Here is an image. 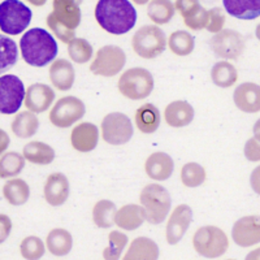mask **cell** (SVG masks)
<instances>
[{
    "instance_id": "1",
    "label": "cell",
    "mask_w": 260,
    "mask_h": 260,
    "mask_svg": "<svg viewBox=\"0 0 260 260\" xmlns=\"http://www.w3.org/2000/svg\"><path fill=\"white\" fill-rule=\"evenodd\" d=\"M95 18L107 32L122 36L136 25L137 11L129 0H99L95 7Z\"/></svg>"
},
{
    "instance_id": "2",
    "label": "cell",
    "mask_w": 260,
    "mask_h": 260,
    "mask_svg": "<svg viewBox=\"0 0 260 260\" xmlns=\"http://www.w3.org/2000/svg\"><path fill=\"white\" fill-rule=\"evenodd\" d=\"M20 48L25 62L38 68L53 61L59 52L55 38L41 27L27 30L21 38Z\"/></svg>"
},
{
    "instance_id": "3",
    "label": "cell",
    "mask_w": 260,
    "mask_h": 260,
    "mask_svg": "<svg viewBox=\"0 0 260 260\" xmlns=\"http://www.w3.org/2000/svg\"><path fill=\"white\" fill-rule=\"evenodd\" d=\"M81 3L82 0H53V11L48 15L47 25L62 43H69L80 26Z\"/></svg>"
},
{
    "instance_id": "4",
    "label": "cell",
    "mask_w": 260,
    "mask_h": 260,
    "mask_svg": "<svg viewBox=\"0 0 260 260\" xmlns=\"http://www.w3.org/2000/svg\"><path fill=\"white\" fill-rule=\"evenodd\" d=\"M139 201L145 208L146 220L150 224H161L168 216L172 199L168 190L159 183H150L141 191Z\"/></svg>"
},
{
    "instance_id": "5",
    "label": "cell",
    "mask_w": 260,
    "mask_h": 260,
    "mask_svg": "<svg viewBox=\"0 0 260 260\" xmlns=\"http://www.w3.org/2000/svg\"><path fill=\"white\" fill-rule=\"evenodd\" d=\"M192 246L201 256L216 259L226 252L229 240L224 231L213 225L199 228L192 237Z\"/></svg>"
},
{
    "instance_id": "6",
    "label": "cell",
    "mask_w": 260,
    "mask_h": 260,
    "mask_svg": "<svg viewBox=\"0 0 260 260\" xmlns=\"http://www.w3.org/2000/svg\"><path fill=\"white\" fill-rule=\"evenodd\" d=\"M166 34L155 25L139 27L132 38V48L142 59H155L166 51Z\"/></svg>"
},
{
    "instance_id": "7",
    "label": "cell",
    "mask_w": 260,
    "mask_h": 260,
    "mask_svg": "<svg viewBox=\"0 0 260 260\" xmlns=\"http://www.w3.org/2000/svg\"><path fill=\"white\" fill-rule=\"evenodd\" d=\"M117 87L130 101H142L154 90V77L145 68H130L122 73Z\"/></svg>"
},
{
    "instance_id": "8",
    "label": "cell",
    "mask_w": 260,
    "mask_h": 260,
    "mask_svg": "<svg viewBox=\"0 0 260 260\" xmlns=\"http://www.w3.org/2000/svg\"><path fill=\"white\" fill-rule=\"evenodd\" d=\"M32 13L20 0H4L0 3V30L8 36H18L29 26Z\"/></svg>"
},
{
    "instance_id": "9",
    "label": "cell",
    "mask_w": 260,
    "mask_h": 260,
    "mask_svg": "<svg viewBox=\"0 0 260 260\" xmlns=\"http://www.w3.org/2000/svg\"><path fill=\"white\" fill-rule=\"evenodd\" d=\"M126 55L118 46H104L96 51L90 71L95 76L113 77L124 69Z\"/></svg>"
},
{
    "instance_id": "10",
    "label": "cell",
    "mask_w": 260,
    "mask_h": 260,
    "mask_svg": "<svg viewBox=\"0 0 260 260\" xmlns=\"http://www.w3.org/2000/svg\"><path fill=\"white\" fill-rule=\"evenodd\" d=\"M86 107L81 99L76 96L60 98L50 111V121L60 129L72 126L85 116Z\"/></svg>"
},
{
    "instance_id": "11",
    "label": "cell",
    "mask_w": 260,
    "mask_h": 260,
    "mask_svg": "<svg viewBox=\"0 0 260 260\" xmlns=\"http://www.w3.org/2000/svg\"><path fill=\"white\" fill-rule=\"evenodd\" d=\"M102 137L107 143L113 146L125 145L133 137V124L121 112L108 113L102 121Z\"/></svg>"
},
{
    "instance_id": "12",
    "label": "cell",
    "mask_w": 260,
    "mask_h": 260,
    "mask_svg": "<svg viewBox=\"0 0 260 260\" xmlns=\"http://www.w3.org/2000/svg\"><path fill=\"white\" fill-rule=\"evenodd\" d=\"M26 90L17 76L6 74L0 77V113L12 115L21 108Z\"/></svg>"
},
{
    "instance_id": "13",
    "label": "cell",
    "mask_w": 260,
    "mask_h": 260,
    "mask_svg": "<svg viewBox=\"0 0 260 260\" xmlns=\"http://www.w3.org/2000/svg\"><path fill=\"white\" fill-rule=\"evenodd\" d=\"M210 43L213 52L221 59L237 60L242 55L246 47L242 34L231 29L216 32V36L211 39Z\"/></svg>"
},
{
    "instance_id": "14",
    "label": "cell",
    "mask_w": 260,
    "mask_h": 260,
    "mask_svg": "<svg viewBox=\"0 0 260 260\" xmlns=\"http://www.w3.org/2000/svg\"><path fill=\"white\" fill-rule=\"evenodd\" d=\"M232 238L241 247L260 243V216L248 215L237 220L232 229Z\"/></svg>"
},
{
    "instance_id": "15",
    "label": "cell",
    "mask_w": 260,
    "mask_h": 260,
    "mask_svg": "<svg viewBox=\"0 0 260 260\" xmlns=\"http://www.w3.org/2000/svg\"><path fill=\"white\" fill-rule=\"evenodd\" d=\"M192 221V210L187 204H180L172 212L166 229L167 242L177 245L185 236Z\"/></svg>"
},
{
    "instance_id": "16",
    "label": "cell",
    "mask_w": 260,
    "mask_h": 260,
    "mask_svg": "<svg viewBox=\"0 0 260 260\" xmlns=\"http://www.w3.org/2000/svg\"><path fill=\"white\" fill-rule=\"evenodd\" d=\"M55 101V91L46 83L30 85L25 94V107L34 113L47 111Z\"/></svg>"
},
{
    "instance_id": "17",
    "label": "cell",
    "mask_w": 260,
    "mask_h": 260,
    "mask_svg": "<svg viewBox=\"0 0 260 260\" xmlns=\"http://www.w3.org/2000/svg\"><path fill=\"white\" fill-rule=\"evenodd\" d=\"M176 8L183 17V22L191 30L206 29L208 11L201 6L198 0H177Z\"/></svg>"
},
{
    "instance_id": "18",
    "label": "cell",
    "mask_w": 260,
    "mask_h": 260,
    "mask_svg": "<svg viewBox=\"0 0 260 260\" xmlns=\"http://www.w3.org/2000/svg\"><path fill=\"white\" fill-rule=\"evenodd\" d=\"M45 199L52 207H59L67 202L69 197V181L65 175L56 172L47 177L43 187Z\"/></svg>"
},
{
    "instance_id": "19",
    "label": "cell",
    "mask_w": 260,
    "mask_h": 260,
    "mask_svg": "<svg viewBox=\"0 0 260 260\" xmlns=\"http://www.w3.org/2000/svg\"><path fill=\"white\" fill-rule=\"evenodd\" d=\"M99 130L92 122H81L72 130V147L78 152H90L98 146Z\"/></svg>"
},
{
    "instance_id": "20",
    "label": "cell",
    "mask_w": 260,
    "mask_h": 260,
    "mask_svg": "<svg viewBox=\"0 0 260 260\" xmlns=\"http://www.w3.org/2000/svg\"><path fill=\"white\" fill-rule=\"evenodd\" d=\"M234 103L237 108L246 113L260 112V86L245 82L234 90Z\"/></svg>"
},
{
    "instance_id": "21",
    "label": "cell",
    "mask_w": 260,
    "mask_h": 260,
    "mask_svg": "<svg viewBox=\"0 0 260 260\" xmlns=\"http://www.w3.org/2000/svg\"><path fill=\"white\" fill-rule=\"evenodd\" d=\"M50 81L53 87L59 91H68L73 87L76 72L71 61L65 59H56L51 64L48 71Z\"/></svg>"
},
{
    "instance_id": "22",
    "label": "cell",
    "mask_w": 260,
    "mask_h": 260,
    "mask_svg": "<svg viewBox=\"0 0 260 260\" xmlns=\"http://www.w3.org/2000/svg\"><path fill=\"white\" fill-rule=\"evenodd\" d=\"M175 162L166 152H154L147 157L145 162V171L151 180L166 181L173 173Z\"/></svg>"
},
{
    "instance_id": "23",
    "label": "cell",
    "mask_w": 260,
    "mask_h": 260,
    "mask_svg": "<svg viewBox=\"0 0 260 260\" xmlns=\"http://www.w3.org/2000/svg\"><path fill=\"white\" fill-rule=\"evenodd\" d=\"M164 120L172 127H183L194 120V108L185 101H175L164 110Z\"/></svg>"
},
{
    "instance_id": "24",
    "label": "cell",
    "mask_w": 260,
    "mask_h": 260,
    "mask_svg": "<svg viewBox=\"0 0 260 260\" xmlns=\"http://www.w3.org/2000/svg\"><path fill=\"white\" fill-rule=\"evenodd\" d=\"M145 208L138 204H125L116 211L115 224L124 231H136L145 222Z\"/></svg>"
},
{
    "instance_id": "25",
    "label": "cell",
    "mask_w": 260,
    "mask_h": 260,
    "mask_svg": "<svg viewBox=\"0 0 260 260\" xmlns=\"http://www.w3.org/2000/svg\"><path fill=\"white\" fill-rule=\"evenodd\" d=\"M222 6L232 17L255 20L260 16V0H222Z\"/></svg>"
},
{
    "instance_id": "26",
    "label": "cell",
    "mask_w": 260,
    "mask_h": 260,
    "mask_svg": "<svg viewBox=\"0 0 260 260\" xmlns=\"http://www.w3.org/2000/svg\"><path fill=\"white\" fill-rule=\"evenodd\" d=\"M159 257V247L147 237H138L130 243L125 260H155Z\"/></svg>"
},
{
    "instance_id": "27",
    "label": "cell",
    "mask_w": 260,
    "mask_h": 260,
    "mask_svg": "<svg viewBox=\"0 0 260 260\" xmlns=\"http://www.w3.org/2000/svg\"><path fill=\"white\" fill-rule=\"evenodd\" d=\"M137 127L142 133L152 134L157 130L160 125V112L154 104L146 103L137 110L134 117Z\"/></svg>"
},
{
    "instance_id": "28",
    "label": "cell",
    "mask_w": 260,
    "mask_h": 260,
    "mask_svg": "<svg viewBox=\"0 0 260 260\" xmlns=\"http://www.w3.org/2000/svg\"><path fill=\"white\" fill-rule=\"evenodd\" d=\"M46 246L48 251L55 256H65L71 252L73 247V237L68 231L62 228H56L48 233Z\"/></svg>"
},
{
    "instance_id": "29",
    "label": "cell",
    "mask_w": 260,
    "mask_h": 260,
    "mask_svg": "<svg viewBox=\"0 0 260 260\" xmlns=\"http://www.w3.org/2000/svg\"><path fill=\"white\" fill-rule=\"evenodd\" d=\"M22 155L27 161L38 166H47L55 160V150L47 143L39 141H32L25 145Z\"/></svg>"
},
{
    "instance_id": "30",
    "label": "cell",
    "mask_w": 260,
    "mask_h": 260,
    "mask_svg": "<svg viewBox=\"0 0 260 260\" xmlns=\"http://www.w3.org/2000/svg\"><path fill=\"white\" fill-rule=\"evenodd\" d=\"M11 127H12L13 134L18 138H30L38 132L39 120L34 112L24 111L13 118Z\"/></svg>"
},
{
    "instance_id": "31",
    "label": "cell",
    "mask_w": 260,
    "mask_h": 260,
    "mask_svg": "<svg viewBox=\"0 0 260 260\" xmlns=\"http://www.w3.org/2000/svg\"><path fill=\"white\" fill-rule=\"evenodd\" d=\"M3 195L6 201L12 206H22L30 197V187L26 181L21 178L9 180L4 183Z\"/></svg>"
},
{
    "instance_id": "32",
    "label": "cell",
    "mask_w": 260,
    "mask_h": 260,
    "mask_svg": "<svg viewBox=\"0 0 260 260\" xmlns=\"http://www.w3.org/2000/svg\"><path fill=\"white\" fill-rule=\"evenodd\" d=\"M211 78L216 86L226 89L237 82L238 72H237L236 67L229 61H219L213 65L212 71H211Z\"/></svg>"
},
{
    "instance_id": "33",
    "label": "cell",
    "mask_w": 260,
    "mask_h": 260,
    "mask_svg": "<svg viewBox=\"0 0 260 260\" xmlns=\"http://www.w3.org/2000/svg\"><path fill=\"white\" fill-rule=\"evenodd\" d=\"M116 204L111 201L96 202V204L92 208V221L98 228L107 229L115 224V215H116Z\"/></svg>"
},
{
    "instance_id": "34",
    "label": "cell",
    "mask_w": 260,
    "mask_h": 260,
    "mask_svg": "<svg viewBox=\"0 0 260 260\" xmlns=\"http://www.w3.org/2000/svg\"><path fill=\"white\" fill-rule=\"evenodd\" d=\"M24 155L16 151L6 152L0 156V178H11L20 175L25 167Z\"/></svg>"
},
{
    "instance_id": "35",
    "label": "cell",
    "mask_w": 260,
    "mask_h": 260,
    "mask_svg": "<svg viewBox=\"0 0 260 260\" xmlns=\"http://www.w3.org/2000/svg\"><path fill=\"white\" fill-rule=\"evenodd\" d=\"M168 46L169 50L177 56H187L194 51V37L185 30H177L169 36Z\"/></svg>"
},
{
    "instance_id": "36",
    "label": "cell",
    "mask_w": 260,
    "mask_h": 260,
    "mask_svg": "<svg viewBox=\"0 0 260 260\" xmlns=\"http://www.w3.org/2000/svg\"><path fill=\"white\" fill-rule=\"evenodd\" d=\"M147 15L156 25L168 24L175 16V6L171 0H152L148 4Z\"/></svg>"
},
{
    "instance_id": "37",
    "label": "cell",
    "mask_w": 260,
    "mask_h": 260,
    "mask_svg": "<svg viewBox=\"0 0 260 260\" xmlns=\"http://www.w3.org/2000/svg\"><path fill=\"white\" fill-rule=\"evenodd\" d=\"M18 59L17 45L13 39L0 36V74L13 68Z\"/></svg>"
},
{
    "instance_id": "38",
    "label": "cell",
    "mask_w": 260,
    "mask_h": 260,
    "mask_svg": "<svg viewBox=\"0 0 260 260\" xmlns=\"http://www.w3.org/2000/svg\"><path fill=\"white\" fill-rule=\"evenodd\" d=\"M206 181V169L198 162H186L181 169V182L186 187H198Z\"/></svg>"
},
{
    "instance_id": "39",
    "label": "cell",
    "mask_w": 260,
    "mask_h": 260,
    "mask_svg": "<svg viewBox=\"0 0 260 260\" xmlns=\"http://www.w3.org/2000/svg\"><path fill=\"white\" fill-rule=\"evenodd\" d=\"M92 46L83 38H73L68 43L69 57L77 64H85L92 57Z\"/></svg>"
},
{
    "instance_id": "40",
    "label": "cell",
    "mask_w": 260,
    "mask_h": 260,
    "mask_svg": "<svg viewBox=\"0 0 260 260\" xmlns=\"http://www.w3.org/2000/svg\"><path fill=\"white\" fill-rule=\"evenodd\" d=\"M45 243L37 236H29L22 240L20 245L21 256L27 260L41 259L45 255Z\"/></svg>"
},
{
    "instance_id": "41",
    "label": "cell",
    "mask_w": 260,
    "mask_h": 260,
    "mask_svg": "<svg viewBox=\"0 0 260 260\" xmlns=\"http://www.w3.org/2000/svg\"><path fill=\"white\" fill-rule=\"evenodd\" d=\"M108 241L110 245L104 248L103 257L106 260H117L121 256L125 246L127 245V237L121 232L113 231L108 236Z\"/></svg>"
},
{
    "instance_id": "42",
    "label": "cell",
    "mask_w": 260,
    "mask_h": 260,
    "mask_svg": "<svg viewBox=\"0 0 260 260\" xmlns=\"http://www.w3.org/2000/svg\"><path fill=\"white\" fill-rule=\"evenodd\" d=\"M225 25V15L221 8H212L208 11V20L206 29L210 32H219L221 31Z\"/></svg>"
},
{
    "instance_id": "43",
    "label": "cell",
    "mask_w": 260,
    "mask_h": 260,
    "mask_svg": "<svg viewBox=\"0 0 260 260\" xmlns=\"http://www.w3.org/2000/svg\"><path fill=\"white\" fill-rule=\"evenodd\" d=\"M245 156L250 161H260V142L256 138L248 139L246 142Z\"/></svg>"
},
{
    "instance_id": "44",
    "label": "cell",
    "mask_w": 260,
    "mask_h": 260,
    "mask_svg": "<svg viewBox=\"0 0 260 260\" xmlns=\"http://www.w3.org/2000/svg\"><path fill=\"white\" fill-rule=\"evenodd\" d=\"M12 231V221L8 216L4 213H0V243H3L7 241V238L11 234Z\"/></svg>"
},
{
    "instance_id": "45",
    "label": "cell",
    "mask_w": 260,
    "mask_h": 260,
    "mask_svg": "<svg viewBox=\"0 0 260 260\" xmlns=\"http://www.w3.org/2000/svg\"><path fill=\"white\" fill-rule=\"evenodd\" d=\"M250 183L251 187L257 195H260V166L252 171L251 176H250Z\"/></svg>"
},
{
    "instance_id": "46",
    "label": "cell",
    "mask_w": 260,
    "mask_h": 260,
    "mask_svg": "<svg viewBox=\"0 0 260 260\" xmlns=\"http://www.w3.org/2000/svg\"><path fill=\"white\" fill-rule=\"evenodd\" d=\"M9 143H11V139H9V136L7 134V132H4L3 129H0V155H3V152H6Z\"/></svg>"
},
{
    "instance_id": "47",
    "label": "cell",
    "mask_w": 260,
    "mask_h": 260,
    "mask_svg": "<svg viewBox=\"0 0 260 260\" xmlns=\"http://www.w3.org/2000/svg\"><path fill=\"white\" fill-rule=\"evenodd\" d=\"M252 132H254V138H256L257 141L260 142V118L257 120L256 122H255L254 125V129H252Z\"/></svg>"
},
{
    "instance_id": "48",
    "label": "cell",
    "mask_w": 260,
    "mask_h": 260,
    "mask_svg": "<svg viewBox=\"0 0 260 260\" xmlns=\"http://www.w3.org/2000/svg\"><path fill=\"white\" fill-rule=\"evenodd\" d=\"M246 259L247 260H259L260 259V248H257V250H255V251H251L250 254L246 256Z\"/></svg>"
},
{
    "instance_id": "49",
    "label": "cell",
    "mask_w": 260,
    "mask_h": 260,
    "mask_svg": "<svg viewBox=\"0 0 260 260\" xmlns=\"http://www.w3.org/2000/svg\"><path fill=\"white\" fill-rule=\"evenodd\" d=\"M30 4H32V6H36V7H42L43 4H46V2L47 0H27Z\"/></svg>"
},
{
    "instance_id": "50",
    "label": "cell",
    "mask_w": 260,
    "mask_h": 260,
    "mask_svg": "<svg viewBox=\"0 0 260 260\" xmlns=\"http://www.w3.org/2000/svg\"><path fill=\"white\" fill-rule=\"evenodd\" d=\"M133 2H134V3L139 4V6H143V4L148 3V0H133Z\"/></svg>"
},
{
    "instance_id": "51",
    "label": "cell",
    "mask_w": 260,
    "mask_h": 260,
    "mask_svg": "<svg viewBox=\"0 0 260 260\" xmlns=\"http://www.w3.org/2000/svg\"><path fill=\"white\" fill-rule=\"evenodd\" d=\"M255 36H256V38L260 41V24L256 26V30H255Z\"/></svg>"
}]
</instances>
